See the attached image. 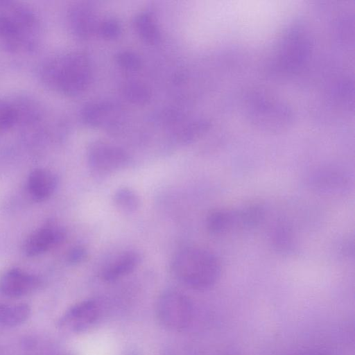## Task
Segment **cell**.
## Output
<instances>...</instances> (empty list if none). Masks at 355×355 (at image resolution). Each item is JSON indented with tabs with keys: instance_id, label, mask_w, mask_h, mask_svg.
Wrapping results in <instances>:
<instances>
[{
	"instance_id": "1",
	"label": "cell",
	"mask_w": 355,
	"mask_h": 355,
	"mask_svg": "<svg viewBox=\"0 0 355 355\" xmlns=\"http://www.w3.org/2000/svg\"><path fill=\"white\" fill-rule=\"evenodd\" d=\"M42 25L30 6L14 1H0V49L10 54L35 51L42 40Z\"/></svg>"
},
{
	"instance_id": "2",
	"label": "cell",
	"mask_w": 355,
	"mask_h": 355,
	"mask_svg": "<svg viewBox=\"0 0 355 355\" xmlns=\"http://www.w3.org/2000/svg\"><path fill=\"white\" fill-rule=\"evenodd\" d=\"M42 84L56 93L76 96L88 87L92 76L88 58L79 51H69L46 58L39 67Z\"/></svg>"
},
{
	"instance_id": "3",
	"label": "cell",
	"mask_w": 355,
	"mask_h": 355,
	"mask_svg": "<svg viewBox=\"0 0 355 355\" xmlns=\"http://www.w3.org/2000/svg\"><path fill=\"white\" fill-rule=\"evenodd\" d=\"M171 268L176 278L187 286L204 291L214 286L221 275V264L211 251L197 246L184 248L174 255Z\"/></svg>"
},
{
	"instance_id": "4",
	"label": "cell",
	"mask_w": 355,
	"mask_h": 355,
	"mask_svg": "<svg viewBox=\"0 0 355 355\" xmlns=\"http://www.w3.org/2000/svg\"><path fill=\"white\" fill-rule=\"evenodd\" d=\"M156 315L162 326L171 331H182L191 323L193 309L189 298L177 291L163 293L156 304Z\"/></svg>"
},
{
	"instance_id": "5",
	"label": "cell",
	"mask_w": 355,
	"mask_h": 355,
	"mask_svg": "<svg viewBox=\"0 0 355 355\" xmlns=\"http://www.w3.org/2000/svg\"><path fill=\"white\" fill-rule=\"evenodd\" d=\"M87 161L93 173L107 175L125 168L129 164L130 157L119 146L97 141L88 148Z\"/></svg>"
},
{
	"instance_id": "6",
	"label": "cell",
	"mask_w": 355,
	"mask_h": 355,
	"mask_svg": "<svg viewBox=\"0 0 355 355\" xmlns=\"http://www.w3.org/2000/svg\"><path fill=\"white\" fill-rule=\"evenodd\" d=\"M81 119L87 125L114 130L125 121L124 110L117 104L100 101L86 105L81 110Z\"/></svg>"
},
{
	"instance_id": "7",
	"label": "cell",
	"mask_w": 355,
	"mask_h": 355,
	"mask_svg": "<svg viewBox=\"0 0 355 355\" xmlns=\"http://www.w3.org/2000/svg\"><path fill=\"white\" fill-rule=\"evenodd\" d=\"M250 118L259 128L278 130L288 125L291 114L286 106L270 101L258 102L252 109Z\"/></svg>"
},
{
	"instance_id": "8",
	"label": "cell",
	"mask_w": 355,
	"mask_h": 355,
	"mask_svg": "<svg viewBox=\"0 0 355 355\" xmlns=\"http://www.w3.org/2000/svg\"><path fill=\"white\" fill-rule=\"evenodd\" d=\"M99 309L96 302L88 300L71 306L60 318V327L73 333L87 330L98 319Z\"/></svg>"
},
{
	"instance_id": "9",
	"label": "cell",
	"mask_w": 355,
	"mask_h": 355,
	"mask_svg": "<svg viewBox=\"0 0 355 355\" xmlns=\"http://www.w3.org/2000/svg\"><path fill=\"white\" fill-rule=\"evenodd\" d=\"M309 44L303 33L298 31L288 34L277 53V65L284 70L297 67L308 55Z\"/></svg>"
},
{
	"instance_id": "10",
	"label": "cell",
	"mask_w": 355,
	"mask_h": 355,
	"mask_svg": "<svg viewBox=\"0 0 355 355\" xmlns=\"http://www.w3.org/2000/svg\"><path fill=\"white\" fill-rule=\"evenodd\" d=\"M39 285L37 277L19 268H12L0 277V293L8 298H19L32 293Z\"/></svg>"
},
{
	"instance_id": "11",
	"label": "cell",
	"mask_w": 355,
	"mask_h": 355,
	"mask_svg": "<svg viewBox=\"0 0 355 355\" xmlns=\"http://www.w3.org/2000/svg\"><path fill=\"white\" fill-rule=\"evenodd\" d=\"M64 230L52 225L34 231L25 241L24 250L28 257L43 254L60 244L64 239Z\"/></svg>"
},
{
	"instance_id": "12",
	"label": "cell",
	"mask_w": 355,
	"mask_h": 355,
	"mask_svg": "<svg viewBox=\"0 0 355 355\" xmlns=\"http://www.w3.org/2000/svg\"><path fill=\"white\" fill-rule=\"evenodd\" d=\"M67 24L71 33L78 39L86 40L97 32V23L94 10L87 4L77 3L67 12Z\"/></svg>"
},
{
	"instance_id": "13",
	"label": "cell",
	"mask_w": 355,
	"mask_h": 355,
	"mask_svg": "<svg viewBox=\"0 0 355 355\" xmlns=\"http://www.w3.org/2000/svg\"><path fill=\"white\" fill-rule=\"evenodd\" d=\"M58 183L55 174L44 168H36L31 172L27 180V189L31 198L42 202L55 192Z\"/></svg>"
},
{
	"instance_id": "14",
	"label": "cell",
	"mask_w": 355,
	"mask_h": 355,
	"mask_svg": "<svg viewBox=\"0 0 355 355\" xmlns=\"http://www.w3.org/2000/svg\"><path fill=\"white\" fill-rule=\"evenodd\" d=\"M140 262L139 254L132 250L125 251L105 266L102 271V278L106 282L116 281L131 273Z\"/></svg>"
},
{
	"instance_id": "15",
	"label": "cell",
	"mask_w": 355,
	"mask_h": 355,
	"mask_svg": "<svg viewBox=\"0 0 355 355\" xmlns=\"http://www.w3.org/2000/svg\"><path fill=\"white\" fill-rule=\"evenodd\" d=\"M206 227L214 235H221L236 227L235 210L219 209L211 211L206 218Z\"/></svg>"
},
{
	"instance_id": "16",
	"label": "cell",
	"mask_w": 355,
	"mask_h": 355,
	"mask_svg": "<svg viewBox=\"0 0 355 355\" xmlns=\"http://www.w3.org/2000/svg\"><path fill=\"white\" fill-rule=\"evenodd\" d=\"M31 309L25 303H0V326L15 327L30 317Z\"/></svg>"
},
{
	"instance_id": "17",
	"label": "cell",
	"mask_w": 355,
	"mask_h": 355,
	"mask_svg": "<svg viewBox=\"0 0 355 355\" xmlns=\"http://www.w3.org/2000/svg\"><path fill=\"white\" fill-rule=\"evenodd\" d=\"M134 27L139 37L148 44H155L160 39V32L153 15L141 12L134 21Z\"/></svg>"
},
{
	"instance_id": "18",
	"label": "cell",
	"mask_w": 355,
	"mask_h": 355,
	"mask_svg": "<svg viewBox=\"0 0 355 355\" xmlns=\"http://www.w3.org/2000/svg\"><path fill=\"white\" fill-rule=\"evenodd\" d=\"M271 241L275 249L282 254L295 252L297 243L292 228L286 224L279 223L272 230Z\"/></svg>"
},
{
	"instance_id": "19",
	"label": "cell",
	"mask_w": 355,
	"mask_h": 355,
	"mask_svg": "<svg viewBox=\"0 0 355 355\" xmlns=\"http://www.w3.org/2000/svg\"><path fill=\"white\" fill-rule=\"evenodd\" d=\"M237 228L250 230L261 224L265 218V209L259 204H250L235 210Z\"/></svg>"
},
{
	"instance_id": "20",
	"label": "cell",
	"mask_w": 355,
	"mask_h": 355,
	"mask_svg": "<svg viewBox=\"0 0 355 355\" xmlns=\"http://www.w3.org/2000/svg\"><path fill=\"white\" fill-rule=\"evenodd\" d=\"M19 111L15 97L0 99V133L17 128Z\"/></svg>"
},
{
	"instance_id": "21",
	"label": "cell",
	"mask_w": 355,
	"mask_h": 355,
	"mask_svg": "<svg viewBox=\"0 0 355 355\" xmlns=\"http://www.w3.org/2000/svg\"><path fill=\"white\" fill-rule=\"evenodd\" d=\"M312 179L313 187L325 192L338 191L345 184L344 175L340 172H318L313 175Z\"/></svg>"
},
{
	"instance_id": "22",
	"label": "cell",
	"mask_w": 355,
	"mask_h": 355,
	"mask_svg": "<svg viewBox=\"0 0 355 355\" xmlns=\"http://www.w3.org/2000/svg\"><path fill=\"white\" fill-rule=\"evenodd\" d=\"M115 206L121 211L130 214L140 206L138 195L131 189L122 187L116 191L113 196Z\"/></svg>"
},
{
	"instance_id": "23",
	"label": "cell",
	"mask_w": 355,
	"mask_h": 355,
	"mask_svg": "<svg viewBox=\"0 0 355 355\" xmlns=\"http://www.w3.org/2000/svg\"><path fill=\"white\" fill-rule=\"evenodd\" d=\"M97 33L104 39L114 40L121 34V26L116 19L107 17L98 24Z\"/></svg>"
},
{
	"instance_id": "24",
	"label": "cell",
	"mask_w": 355,
	"mask_h": 355,
	"mask_svg": "<svg viewBox=\"0 0 355 355\" xmlns=\"http://www.w3.org/2000/svg\"><path fill=\"white\" fill-rule=\"evenodd\" d=\"M128 100L135 103H145L150 98V92L143 85L135 82L130 83L125 88Z\"/></svg>"
},
{
	"instance_id": "25",
	"label": "cell",
	"mask_w": 355,
	"mask_h": 355,
	"mask_svg": "<svg viewBox=\"0 0 355 355\" xmlns=\"http://www.w3.org/2000/svg\"><path fill=\"white\" fill-rule=\"evenodd\" d=\"M116 61L121 67L128 71L137 70L141 65L139 55L130 51L119 52L116 55Z\"/></svg>"
},
{
	"instance_id": "26",
	"label": "cell",
	"mask_w": 355,
	"mask_h": 355,
	"mask_svg": "<svg viewBox=\"0 0 355 355\" xmlns=\"http://www.w3.org/2000/svg\"><path fill=\"white\" fill-rule=\"evenodd\" d=\"M87 250L82 246L71 248L67 257V261L71 264H78L83 262L87 257Z\"/></svg>"
},
{
	"instance_id": "27",
	"label": "cell",
	"mask_w": 355,
	"mask_h": 355,
	"mask_svg": "<svg viewBox=\"0 0 355 355\" xmlns=\"http://www.w3.org/2000/svg\"><path fill=\"white\" fill-rule=\"evenodd\" d=\"M302 355H329L327 353L319 352V351H312V352H308L302 354Z\"/></svg>"
},
{
	"instance_id": "28",
	"label": "cell",
	"mask_w": 355,
	"mask_h": 355,
	"mask_svg": "<svg viewBox=\"0 0 355 355\" xmlns=\"http://www.w3.org/2000/svg\"><path fill=\"white\" fill-rule=\"evenodd\" d=\"M2 135L0 133V137Z\"/></svg>"
}]
</instances>
